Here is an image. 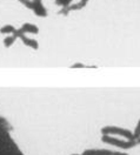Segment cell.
<instances>
[{"instance_id":"6","label":"cell","mask_w":140,"mask_h":155,"mask_svg":"<svg viewBox=\"0 0 140 155\" xmlns=\"http://www.w3.org/2000/svg\"><path fill=\"white\" fill-rule=\"evenodd\" d=\"M88 1H90V0H80L78 4H71L68 7H64L62 10L60 11V13H61V14H64V15H67L70 12L82 10V8L87 5V2H88Z\"/></svg>"},{"instance_id":"11","label":"cell","mask_w":140,"mask_h":155,"mask_svg":"<svg viewBox=\"0 0 140 155\" xmlns=\"http://www.w3.org/2000/svg\"><path fill=\"white\" fill-rule=\"evenodd\" d=\"M19 1L26 7V8L34 11V2H33V0H19Z\"/></svg>"},{"instance_id":"1","label":"cell","mask_w":140,"mask_h":155,"mask_svg":"<svg viewBox=\"0 0 140 155\" xmlns=\"http://www.w3.org/2000/svg\"><path fill=\"white\" fill-rule=\"evenodd\" d=\"M10 122L0 116V155H24L15 140L11 135Z\"/></svg>"},{"instance_id":"13","label":"cell","mask_w":140,"mask_h":155,"mask_svg":"<svg viewBox=\"0 0 140 155\" xmlns=\"http://www.w3.org/2000/svg\"><path fill=\"white\" fill-rule=\"evenodd\" d=\"M133 135H134V139H135V140H139L140 139V119H139V121H138V124H137V126H135L134 132H133Z\"/></svg>"},{"instance_id":"4","label":"cell","mask_w":140,"mask_h":155,"mask_svg":"<svg viewBox=\"0 0 140 155\" xmlns=\"http://www.w3.org/2000/svg\"><path fill=\"white\" fill-rule=\"evenodd\" d=\"M14 33L18 35V38L21 39V41L24 42V45H26L27 47H31L32 49H38V47H39L38 41H37V40H34V39L27 38V37H26V33H24V31H22L21 28L17 29Z\"/></svg>"},{"instance_id":"10","label":"cell","mask_w":140,"mask_h":155,"mask_svg":"<svg viewBox=\"0 0 140 155\" xmlns=\"http://www.w3.org/2000/svg\"><path fill=\"white\" fill-rule=\"evenodd\" d=\"M17 31V28L14 27V26H12V25H6V26H2L1 28H0V33L1 34H10V33H14Z\"/></svg>"},{"instance_id":"15","label":"cell","mask_w":140,"mask_h":155,"mask_svg":"<svg viewBox=\"0 0 140 155\" xmlns=\"http://www.w3.org/2000/svg\"><path fill=\"white\" fill-rule=\"evenodd\" d=\"M138 142H139V143H140V139H139V140H138Z\"/></svg>"},{"instance_id":"5","label":"cell","mask_w":140,"mask_h":155,"mask_svg":"<svg viewBox=\"0 0 140 155\" xmlns=\"http://www.w3.org/2000/svg\"><path fill=\"white\" fill-rule=\"evenodd\" d=\"M81 155H128L127 153H120L111 149H85Z\"/></svg>"},{"instance_id":"7","label":"cell","mask_w":140,"mask_h":155,"mask_svg":"<svg viewBox=\"0 0 140 155\" xmlns=\"http://www.w3.org/2000/svg\"><path fill=\"white\" fill-rule=\"evenodd\" d=\"M33 2H34V11H33L34 14L42 18L47 17V11L42 5V0H33Z\"/></svg>"},{"instance_id":"12","label":"cell","mask_w":140,"mask_h":155,"mask_svg":"<svg viewBox=\"0 0 140 155\" xmlns=\"http://www.w3.org/2000/svg\"><path fill=\"white\" fill-rule=\"evenodd\" d=\"M72 2H73V0H55V4L59 5V6H62V8L68 7Z\"/></svg>"},{"instance_id":"2","label":"cell","mask_w":140,"mask_h":155,"mask_svg":"<svg viewBox=\"0 0 140 155\" xmlns=\"http://www.w3.org/2000/svg\"><path fill=\"white\" fill-rule=\"evenodd\" d=\"M101 141L105 143H108V145L115 146V147L121 148V149H131L137 145H139L138 140H121V139H118L113 135H102Z\"/></svg>"},{"instance_id":"14","label":"cell","mask_w":140,"mask_h":155,"mask_svg":"<svg viewBox=\"0 0 140 155\" xmlns=\"http://www.w3.org/2000/svg\"><path fill=\"white\" fill-rule=\"evenodd\" d=\"M86 68V66H85V65H82V64H79V62H75V64H74V65H72V66H71V68Z\"/></svg>"},{"instance_id":"8","label":"cell","mask_w":140,"mask_h":155,"mask_svg":"<svg viewBox=\"0 0 140 155\" xmlns=\"http://www.w3.org/2000/svg\"><path fill=\"white\" fill-rule=\"evenodd\" d=\"M20 28L24 31V33H33V34H38V33H39V28H38L35 25L30 24V22L24 24Z\"/></svg>"},{"instance_id":"3","label":"cell","mask_w":140,"mask_h":155,"mask_svg":"<svg viewBox=\"0 0 140 155\" xmlns=\"http://www.w3.org/2000/svg\"><path fill=\"white\" fill-rule=\"evenodd\" d=\"M101 134L102 135H118V136H122L125 137L126 140H135L134 139V135L133 133L126 129V128H121V127H117V126H105L101 128Z\"/></svg>"},{"instance_id":"9","label":"cell","mask_w":140,"mask_h":155,"mask_svg":"<svg viewBox=\"0 0 140 155\" xmlns=\"http://www.w3.org/2000/svg\"><path fill=\"white\" fill-rule=\"evenodd\" d=\"M17 38H18V35L15 34V33H13L12 35H8V37H6V38L4 39V46L5 47H11L13 44H14V41L17 40Z\"/></svg>"}]
</instances>
